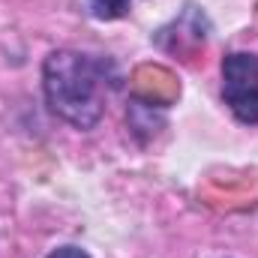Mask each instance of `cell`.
Wrapping results in <instances>:
<instances>
[{
  "mask_svg": "<svg viewBox=\"0 0 258 258\" xmlns=\"http://www.w3.org/2000/svg\"><path fill=\"white\" fill-rule=\"evenodd\" d=\"M111 87H117L111 60L72 48H57L42 60V93L48 111L81 132L102 120L105 93Z\"/></svg>",
  "mask_w": 258,
  "mask_h": 258,
  "instance_id": "cell-1",
  "label": "cell"
},
{
  "mask_svg": "<svg viewBox=\"0 0 258 258\" xmlns=\"http://www.w3.org/2000/svg\"><path fill=\"white\" fill-rule=\"evenodd\" d=\"M222 99L243 126H258V54L231 51L222 57Z\"/></svg>",
  "mask_w": 258,
  "mask_h": 258,
  "instance_id": "cell-2",
  "label": "cell"
},
{
  "mask_svg": "<svg viewBox=\"0 0 258 258\" xmlns=\"http://www.w3.org/2000/svg\"><path fill=\"white\" fill-rule=\"evenodd\" d=\"M87 9L99 21H117V18H126L129 15L132 0H87Z\"/></svg>",
  "mask_w": 258,
  "mask_h": 258,
  "instance_id": "cell-3",
  "label": "cell"
},
{
  "mask_svg": "<svg viewBox=\"0 0 258 258\" xmlns=\"http://www.w3.org/2000/svg\"><path fill=\"white\" fill-rule=\"evenodd\" d=\"M45 258H90L81 246H57V249H51Z\"/></svg>",
  "mask_w": 258,
  "mask_h": 258,
  "instance_id": "cell-4",
  "label": "cell"
}]
</instances>
